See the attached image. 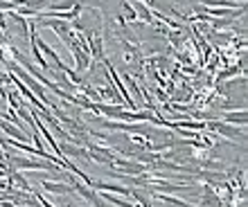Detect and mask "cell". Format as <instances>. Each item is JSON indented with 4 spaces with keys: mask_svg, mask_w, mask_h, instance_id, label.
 Segmentation results:
<instances>
[{
    "mask_svg": "<svg viewBox=\"0 0 248 207\" xmlns=\"http://www.w3.org/2000/svg\"><path fill=\"white\" fill-rule=\"evenodd\" d=\"M75 189H77V192L84 196V198H88V201H91L95 207H108L104 201H102V198H97V194H95L91 187H86V185H81V182H75Z\"/></svg>",
    "mask_w": 248,
    "mask_h": 207,
    "instance_id": "obj_1",
    "label": "cell"
},
{
    "mask_svg": "<svg viewBox=\"0 0 248 207\" xmlns=\"http://www.w3.org/2000/svg\"><path fill=\"white\" fill-rule=\"evenodd\" d=\"M5 158H12V162L16 167H23V169H43L46 164L43 162H32V160H25V158H20V155H5Z\"/></svg>",
    "mask_w": 248,
    "mask_h": 207,
    "instance_id": "obj_2",
    "label": "cell"
},
{
    "mask_svg": "<svg viewBox=\"0 0 248 207\" xmlns=\"http://www.w3.org/2000/svg\"><path fill=\"white\" fill-rule=\"evenodd\" d=\"M43 187L47 192H52V194H70L72 192L70 185H57V182H50V180H43Z\"/></svg>",
    "mask_w": 248,
    "mask_h": 207,
    "instance_id": "obj_3",
    "label": "cell"
},
{
    "mask_svg": "<svg viewBox=\"0 0 248 207\" xmlns=\"http://www.w3.org/2000/svg\"><path fill=\"white\" fill-rule=\"evenodd\" d=\"M208 126H210V129H215V131H221L223 135L237 137V131H232V129H230V126H226V124H221V122H210Z\"/></svg>",
    "mask_w": 248,
    "mask_h": 207,
    "instance_id": "obj_4",
    "label": "cell"
},
{
    "mask_svg": "<svg viewBox=\"0 0 248 207\" xmlns=\"http://www.w3.org/2000/svg\"><path fill=\"white\" fill-rule=\"evenodd\" d=\"M226 122H230V124H246V113H239V115H237V113H232V115H226Z\"/></svg>",
    "mask_w": 248,
    "mask_h": 207,
    "instance_id": "obj_5",
    "label": "cell"
},
{
    "mask_svg": "<svg viewBox=\"0 0 248 207\" xmlns=\"http://www.w3.org/2000/svg\"><path fill=\"white\" fill-rule=\"evenodd\" d=\"M124 12H126V16H129V20H133L138 16L136 14V9H133V7H129V5H124Z\"/></svg>",
    "mask_w": 248,
    "mask_h": 207,
    "instance_id": "obj_6",
    "label": "cell"
},
{
    "mask_svg": "<svg viewBox=\"0 0 248 207\" xmlns=\"http://www.w3.org/2000/svg\"><path fill=\"white\" fill-rule=\"evenodd\" d=\"M0 27L5 30V16H0Z\"/></svg>",
    "mask_w": 248,
    "mask_h": 207,
    "instance_id": "obj_7",
    "label": "cell"
},
{
    "mask_svg": "<svg viewBox=\"0 0 248 207\" xmlns=\"http://www.w3.org/2000/svg\"><path fill=\"white\" fill-rule=\"evenodd\" d=\"M2 187H5V182H0V189H2Z\"/></svg>",
    "mask_w": 248,
    "mask_h": 207,
    "instance_id": "obj_8",
    "label": "cell"
}]
</instances>
